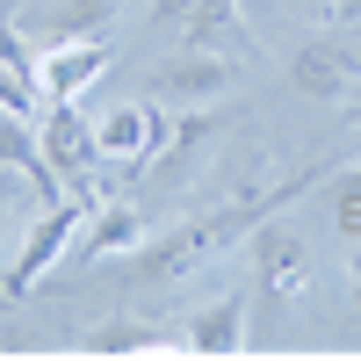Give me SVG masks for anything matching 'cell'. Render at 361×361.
I'll list each match as a JSON object with an SVG mask.
<instances>
[{
	"label": "cell",
	"mask_w": 361,
	"mask_h": 361,
	"mask_svg": "<svg viewBox=\"0 0 361 361\" xmlns=\"http://www.w3.org/2000/svg\"><path fill=\"white\" fill-rule=\"evenodd\" d=\"M180 44L188 51H224V58H246L253 51V22L238 0H195L188 22H180Z\"/></svg>",
	"instance_id": "9"
},
{
	"label": "cell",
	"mask_w": 361,
	"mask_h": 361,
	"mask_svg": "<svg viewBox=\"0 0 361 361\" xmlns=\"http://www.w3.org/2000/svg\"><path fill=\"white\" fill-rule=\"evenodd\" d=\"M8 209H15V195H8V188H0V231H8Z\"/></svg>",
	"instance_id": "21"
},
{
	"label": "cell",
	"mask_w": 361,
	"mask_h": 361,
	"mask_svg": "<svg viewBox=\"0 0 361 361\" xmlns=\"http://www.w3.org/2000/svg\"><path fill=\"white\" fill-rule=\"evenodd\" d=\"M166 130H173V109H166V102H123V109H109L102 123H94L102 159H123V166L159 159V152H166Z\"/></svg>",
	"instance_id": "6"
},
{
	"label": "cell",
	"mask_w": 361,
	"mask_h": 361,
	"mask_svg": "<svg viewBox=\"0 0 361 361\" xmlns=\"http://www.w3.org/2000/svg\"><path fill=\"white\" fill-rule=\"evenodd\" d=\"M333 224H340L347 246H361V202H340V209H333Z\"/></svg>",
	"instance_id": "17"
},
{
	"label": "cell",
	"mask_w": 361,
	"mask_h": 361,
	"mask_svg": "<svg viewBox=\"0 0 361 361\" xmlns=\"http://www.w3.org/2000/svg\"><path fill=\"white\" fill-rule=\"evenodd\" d=\"M289 87H296L304 102L347 109V102L361 94V51L340 44V37H304V44L289 51Z\"/></svg>",
	"instance_id": "4"
},
{
	"label": "cell",
	"mask_w": 361,
	"mask_h": 361,
	"mask_svg": "<svg viewBox=\"0 0 361 361\" xmlns=\"http://www.w3.org/2000/svg\"><path fill=\"white\" fill-rule=\"evenodd\" d=\"M347 289H354V311H361V246H354V267H347Z\"/></svg>",
	"instance_id": "19"
},
{
	"label": "cell",
	"mask_w": 361,
	"mask_h": 361,
	"mask_svg": "<svg viewBox=\"0 0 361 361\" xmlns=\"http://www.w3.org/2000/svg\"><path fill=\"white\" fill-rule=\"evenodd\" d=\"M109 66H116V44H109V37L44 44V58H37V94H44V102H80Z\"/></svg>",
	"instance_id": "7"
},
{
	"label": "cell",
	"mask_w": 361,
	"mask_h": 361,
	"mask_svg": "<svg viewBox=\"0 0 361 361\" xmlns=\"http://www.w3.org/2000/svg\"><path fill=\"white\" fill-rule=\"evenodd\" d=\"M37 44H29V29L22 22H0V73H15V80H29V87H37Z\"/></svg>",
	"instance_id": "13"
},
{
	"label": "cell",
	"mask_w": 361,
	"mask_h": 361,
	"mask_svg": "<svg viewBox=\"0 0 361 361\" xmlns=\"http://www.w3.org/2000/svg\"><path fill=\"white\" fill-rule=\"evenodd\" d=\"M333 173H340L333 159H318V166H304L296 180H275V188H260V195L217 202V209H202V217H188V224H173V231H159V238H145L137 253H123V282L152 289V282H173V275H195V267H209L224 246L253 238V224H267V217H275V209H289V202H304L318 180H333Z\"/></svg>",
	"instance_id": "1"
},
{
	"label": "cell",
	"mask_w": 361,
	"mask_h": 361,
	"mask_svg": "<svg viewBox=\"0 0 361 361\" xmlns=\"http://www.w3.org/2000/svg\"><path fill=\"white\" fill-rule=\"evenodd\" d=\"M44 159H51V173L66 180V188L94 173L102 137H94V123L80 116V102H51V116H44Z\"/></svg>",
	"instance_id": "8"
},
{
	"label": "cell",
	"mask_w": 361,
	"mask_h": 361,
	"mask_svg": "<svg viewBox=\"0 0 361 361\" xmlns=\"http://www.w3.org/2000/svg\"><path fill=\"white\" fill-rule=\"evenodd\" d=\"M37 87H29V80H15V73H0V109H15V116H37Z\"/></svg>",
	"instance_id": "15"
},
{
	"label": "cell",
	"mask_w": 361,
	"mask_h": 361,
	"mask_svg": "<svg viewBox=\"0 0 361 361\" xmlns=\"http://www.w3.org/2000/svg\"><path fill=\"white\" fill-rule=\"evenodd\" d=\"M253 282L267 304H296V296H311V246H304V231H289V224H253Z\"/></svg>",
	"instance_id": "5"
},
{
	"label": "cell",
	"mask_w": 361,
	"mask_h": 361,
	"mask_svg": "<svg viewBox=\"0 0 361 361\" xmlns=\"http://www.w3.org/2000/svg\"><path fill=\"white\" fill-rule=\"evenodd\" d=\"M94 202H102V195H94V180H73V195L44 202V217L29 224L22 253H15V267H8V282H0V296H8V304H15V296H29V289H37V282L51 275V267H58V260H66L73 231H80L87 217H94Z\"/></svg>",
	"instance_id": "2"
},
{
	"label": "cell",
	"mask_w": 361,
	"mask_h": 361,
	"mask_svg": "<svg viewBox=\"0 0 361 361\" xmlns=\"http://www.w3.org/2000/svg\"><path fill=\"white\" fill-rule=\"evenodd\" d=\"M130 0H44L37 8V29L51 44H73V37H102V29L123 15Z\"/></svg>",
	"instance_id": "12"
},
{
	"label": "cell",
	"mask_w": 361,
	"mask_h": 361,
	"mask_svg": "<svg viewBox=\"0 0 361 361\" xmlns=\"http://www.w3.org/2000/svg\"><path fill=\"white\" fill-rule=\"evenodd\" d=\"M145 246V217L130 202H94V217H87V238H80V260H116V253H137Z\"/></svg>",
	"instance_id": "10"
},
{
	"label": "cell",
	"mask_w": 361,
	"mask_h": 361,
	"mask_svg": "<svg viewBox=\"0 0 361 361\" xmlns=\"http://www.w3.org/2000/svg\"><path fill=\"white\" fill-rule=\"evenodd\" d=\"M188 8H195V0H152V29H173V37H180Z\"/></svg>",
	"instance_id": "16"
},
{
	"label": "cell",
	"mask_w": 361,
	"mask_h": 361,
	"mask_svg": "<svg viewBox=\"0 0 361 361\" xmlns=\"http://www.w3.org/2000/svg\"><path fill=\"white\" fill-rule=\"evenodd\" d=\"M238 80H246V66H238V58L173 44L166 58H152V66H145V94L166 102V109H217Z\"/></svg>",
	"instance_id": "3"
},
{
	"label": "cell",
	"mask_w": 361,
	"mask_h": 361,
	"mask_svg": "<svg viewBox=\"0 0 361 361\" xmlns=\"http://www.w3.org/2000/svg\"><path fill=\"white\" fill-rule=\"evenodd\" d=\"M340 202H361V166H354V173H333V209H340Z\"/></svg>",
	"instance_id": "18"
},
{
	"label": "cell",
	"mask_w": 361,
	"mask_h": 361,
	"mask_svg": "<svg viewBox=\"0 0 361 361\" xmlns=\"http://www.w3.org/2000/svg\"><path fill=\"white\" fill-rule=\"evenodd\" d=\"M333 15L340 22H361V0H333Z\"/></svg>",
	"instance_id": "20"
},
{
	"label": "cell",
	"mask_w": 361,
	"mask_h": 361,
	"mask_svg": "<svg viewBox=\"0 0 361 361\" xmlns=\"http://www.w3.org/2000/svg\"><path fill=\"white\" fill-rule=\"evenodd\" d=\"M188 347L195 354H238V347H246V296H238V289L209 296V304L188 318Z\"/></svg>",
	"instance_id": "11"
},
{
	"label": "cell",
	"mask_w": 361,
	"mask_h": 361,
	"mask_svg": "<svg viewBox=\"0 0 361 361\" xmlns=\"http://www.w3.org/2000/svg\"><path fill=\"white\" fill-rule=\"evenodd\" d=\"M282 8H318V0H282Z\"/></svg>",
	"instance_id": "22"
},
{
	"label": "cell",
	"mask_w": 361,
	"mask_h": 361,
	"mask_svg": "<svg viewBox=\"0 0 361 361\" xmlns=\"http://www.w3.org/2000/svg\"><path fill=\"white\" fill-rule=\"evenodd\" d=\"M159 333H145V325H130V318H109V325H94L87 333V347L94 354H123V347H152Z\"/></svg>",
	"instance_id": "14"
}]
</instances>
